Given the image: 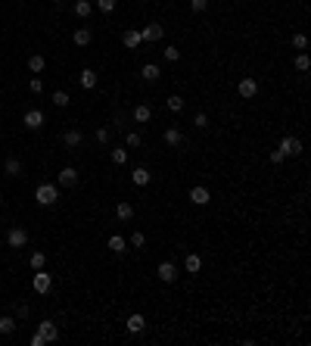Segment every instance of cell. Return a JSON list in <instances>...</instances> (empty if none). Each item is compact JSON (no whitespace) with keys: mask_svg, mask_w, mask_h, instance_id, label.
Returning a JSON list of instances; mask_svg holds the SVG:
<instances>
[{"mask_svg":"<svg viewBox=\"0 0 311 346\" xmlns=\"http://www.w3.org/2000/svg\"><path fill=\"white\" fill-rule=\"evenodd\" d=\"M34 200H38V206H56V200H60V187L50 181L38 184V190H34Z\"/></svg>","mask_w":311,"mask_h":346,"instance_id":"1","label":"cell"},{"mask_svg":"<svg viewBox=\"0 0 311 346\" xmlns=\"http://www.w3.org/2000/svg\"><path fill=\"white\" fill-rule=\"evenodd\" d=\"M31 287H34V293L47 296L53 290V274H47L44 268H38V271H34V278H31Z\"/></svg>","mask_w":311,"mask_h":346,"instance_id":"2","label":"cell"},{"mask_svg":"<svg viewBox=\"0 0 311 346\" xmlns=\"http://www.w3.org/2000/svg\"><path fill=\"white\" fill-rule=\"evenodd\" d=\"M34 334H38L44 343H56V340H60V325H56V321H41Z\"/></svg>","mask_w":311,"mask_h":346,"instance_id":"3","label":"cell"},{"mask_svg":"<svg viewBox=\"0 0 311 346\" xmlns=\"http://www.w3.org/2000/svg\"><path fill=\"white\" fill-rule=\"evenodd\" d=\"M6 244L13 247V250H22V247L28 244V231L25 228H9L6 231Z\"/></svg>","mask_w":311,"mask_h":346,"instance_id":"4","label":"cell"},{"mask_svg":"<svg viewBox=\"0 0 311 346\" xmlns=\"http://www.w3.org/2000/svg\"><path fill=\"white\" fill-rule=\"evenodd\" d=\"M156 278L165 281V284H175V281H178V265H175V262H159Z\"/></svg>","mask_w":311,"mask_h":346,"instance_id":"5","label":"cell"},{"mask_svg":"<svg viewBox=\"0 0 311 346\" xmlns=\"http://www.w3.org/2000/svg\"><path fill=\"white\" fill-rule=\"evenodd\" d=\"M237 94L243 97V100H252L258 94V82L255 78H240V85H237Z\"/></svg>","mask_w":311,"mask_h":346,"instance_id":"6","label":"cell"},{"mask_svg":"<svg viewBox=\"0 0 311 346\" xmlns=\"http://www.w3.org/2000/svg\"><path fill=\"white\" fill-rule=\"evenodd\" d=\"M22 125H25L28 131H38V128H44V112H41V109H28L25 115H22Z\"/></svg>","mask_w":311,"mask_h":346,"instance_id":"7","label":"cell"},{"mask_svg":"<svg viewBox=\"0 0 311 346\" xmlns=\"http://www.w3.org/2000/svg\"><path fill=\"white\" fill-rule=\"evenodd\" d=\"M75 184H78V169H72V166H65L56 175V187H75Z\"/></svg>","mask_w":311,"mask_h":346,"instance_id":"8","label":"cell"},{"mask_svg":"<svg viewBox=\"0 0 311 346\" xmlns=\"http://www.w3.org/2000/svg\"><path fill=\"white\" fill-rule=\"evenodd\" d=\"M162 34H165V28L159 25V22H149V25H143V28H140V38H143V41H149V44H153V41H162Z\"/></svg>","mask_w":311,"mask_h":346,"instance_id":"9","label":"cell"},{"mask_svg":"<svg viewBox=\"0 0 311 346\" xmlns=\"http://www.w3.org/2000/svg\"><path fill=\"white\" fill-rule=\"evenodd\" d=\"M277 150L283 156H299V153H302V141H299V137H283Z\"/></svg>","mask_w":311,"mask_h":346,"instance_id":"10","label":"cell"},{"mask_svg":"<svg viewBox=\"0 0 311 346\" xmlns=\"http://www.w3.org/2000/svg\"><path fill=\"white\" fill-rule=\"evenodd\" d=\"M190 200H193V206H205V203L212 200V193H209V187L196 184V187H190Z\"/></svg>","mask_w":311,"mask_h":346,"instance_id":"11","label":"cell"},{"mask_svg":"<svg viewBox=\"0 0 311 346\" xmlns=\"http://www.w3.org/2000/svg\"><path fill=\"white\" fill-rule=\"evenodd\" d=\"M115 218H119V222H131L134 218V206L128 200H119L115 203Z\"/></svg>","mask_w":311,"mask_h":346,"instance_id":"12","label":"cell"},{"mask_svg":"<svg viewBox=\"0 0 311 346\" xmlns=\"http://www.w3.org/2000/svg\"><path fill=\"white\" fill-rule=\"evenodd\" d=\"M131 181L137 184V187H146V184L153 181V172H149V169H143V166H137V169L131 172Z\"/></svg>","mask_w":311,"mask_h":346,"instance_id":"13","label":"cell"},{"mask_svg":"<svg viewBox=\"0 0 311 346\" xmlns=\"http://www.w3.org/2000/svg\"><path fill=\"white\" fill-rule=\"evenodd\" d=\"M124 328H128V334H140V331L146 328V318H143L140 312H134V315H128V321H124Z\"/></svg>","mask_w":311,"mask_h":346,"instance_id":"14","label":"cell"},{"mask_svg":"<svg viewBox=\"0 0 311 346\" xmlns=\"http://www.w3.org/2000/svg\"><path fill=\"white\" fill-rule=\"evenodd\" d=\"M184 271H187V274H199L202 271V259L196 256V253H187V259H184Z\"/></svg>","mask_w":311,"mask_h":346,"instance_id":"15","label":"cell"},{"mask_svg":"<svg viewBox=\"0 0 311 346\" xmlns=\"http://www.w3.org/2000/svg\"><path fill=\"white\" fill-rule=\"evenodd\" d=\"M122 44H124V47H128V50H137V47H140V44H143V38H140V31H124L122 34Z\"/></svg>","mask_w":311,"mask_h":346,"instance_id":"16","label":"cell"},{"mask_svg":"<svg viewBox=\"0 0 311 346\" xmlns=\"http://www.w3.org/2000/svg\"><path fill=\"white\" fill-rule=\"evenodd\" d=\"M140 75H143V82H159V78H162V69H159L156 63H143Z\"/></svg>","mask_w":311,"mask_h":346,"instance_id":"17","label":"cell"},{"mask_svg":"<svg viewBox=\"0 0 311 346\" xmlns=\"http://www.w3.org/2000/svg\"><path fill=\"white\" fill-rule=\"evenodd\" d=\"M131 115H134V122H137V125H146L149 119H153V109H149L146 103H140V106H134V112H131Z\"/></svg>","mask_w":311,"mask_h":346,"instance_id":"18","label":"cell"},{"mask_svg":"<svg viewBox=\"0 0 311 346\" xmlns=\"http://www.w3.org/2000/svg\"><path fill=\"white\" fill-rule=\"evenodd\" d=\"M16 328H19V321L13 315H0V337H9Z\"/></svg>","mask_w":311,"mask_h":346,"instance_id":"19","label":"cell"},{"mask_svg":"<svg viewBox=\"0 0 311 346\" xmlns=\"http://www.w3.org/2000/svg\"><path fill=\"white\" fill-rule=\"evenodd\" d=\"M78 82H81V87H84V90L97 87V72H94V69H81V75H78Z\"/></svg>","mask_w":311,"mask_h":346,"instance_id":"20","label":"cell"},{"mask_svg":"<svg viewBox=\"0 0 311 346\" xmlns=\"http://www.w3.org/2000/svg\"><path fill=\"white\" fill-rule=\"evenodd\" d=\"M62 141H65V147H72V150H75V147H81V141H84V134H81V131H78V128H68V131L62 134Z\"/></svg>","mask_w":311,"mask_h":346,"instance_id":"21","label":"cell"},{"mask_svg":"<svg viewBox=\"0 0 311 346\" xmlns=\"http://www.w3.org/2000/svg\"><path fill=\"white\" fill-rule=\"evenodd\" d=\"M72 41L78 44V47H87V44L94 41V31H90V28H78V31L72 34Z\"/></svg>","mask_w":311,"mask_h":346,"instance_id":"22","label":"cell"},{"mask_svg":"<svg viewBox=\"0 0 311 346\" xmlns=\"http://www.w3.org/2000/svg\"><path fill=\"white\" fill-rule=\"evenodd\" d=\"M109 250L122 256V253H128V240H124L122 234H112V237H109Z\"/></svg>","mask_w":311,"mask_h":346,"instance_id":"23","label":"cell"},{"mask_svg":"<svg viewBox=\"0 0 311 346\" xmlns=\"http://www.w3.org/2000/svg\"><path fill=\"white\" fill-rule=\"evenodd\" d=\"M181 141H184L181 128H175V125H171V128H165V144H168V147H181Z\"/></svg>","mask_w":311,"mask_h":346,"instance_id":"24","label":"cell"},{"mask_svg":"<svg viewBox=\"0 0 311 346\" xmlns=\"http://www.w3.org/2000/svg\"><path fill=\"white\" fill-rule=\"evenodd\" d=\"M44 66H47V60H44V53H34V56H28V69L34 75H41L44 72Z\"/></svg>","mask_w":311,"mask_h":346,"instance_id":"25","label":"cell"},{"mask_svg":"<svg viewBox=\"0 0 311 346\" xmlns=\"http://www.w3.org/2000/svg\"><path fill=\"white\" fill-rule=\"evenodd\" d=\"M3 172H6V175H22V159L19 156H9L3 163Z\"/></svg>","mask_w":311,"mask_h":346,"instance_id":"26","label":"cell"},{"mask_svg":"<svg viewBox=\"0 0 311 346\" xmlns=\"http://www.w3.org/2000/svg\"><path fill=\"white\" fill-rule=\"evenodd\" d=\"M90 13H94V3H90V0H78V3H75V16L87 19Z\"/></svg>","mask_w":311,"mask_h":346,"instance_id":"27","label":"cell"},{"mask_svg":"<svg viewBox=\"0 0 311 346\" xmlns=\"http://www.w3.org/2000/svg\"><path fill=\"white\" fill-rule=\"evenodd\" d=\"M109 159H112V163H115V166H124V163H128V150H122V147H115V150H112V153H109Z\"/></svg>","mask_w":311,"mask_h":346,"instance_id":"28","label":"cell"},{"mask_svg":"<svg viewBox=\"0 0 311 346\" xmlns=\"http://www.w3.org/2000/svg\"><path fill=\"white\" fill-rule=\"evenodd\" d=\"M28 262H31V268L38 271V268H44V265H47V253H41V250H38V253H31V259H28Z\"/></svg>","mask_w":311,"mask_h":346,"instance_id":"29","label":"cell"},{"mask_svg":"<svg viewBox=\"0 0 311 346\" xmlns=\"http://www.w3.org/2000/svg\"><path fill=\"white\" fill-rule=\"evenodd\" d=\"M68 103H72V97H68V94H65V90H56V94H53V106H60V109H65V106H68Z\"/></svg>","mask_w":311,"mask_h":346,"instance_id":"30","label":"cell"},{"mask_svg":"<svg viewBox=\"0 0 311 346\" xmlns=\"http://www.w3.org/2000/svg\"><path fill=\"white\" fill-rule=\"evenodd\" d=\"M162 56H165V60H168V63H178V60H181V50L175 47V44H168V47L162 50Z\"/></svg>","mask_w":311,"mask_h":346,"instance_id":"31","label":"cell"},{"mask_svg":"<svg viewBox=\"0 0 311 346\" xmlns=\"http://www.w3.org/2000/svg\"><path fill=\"white\" fill-rule=\"evenodd\" d=\"M293 66L299 69V72H308V66H311V60H308V53H299L296 60H293Z\"/></svg>","mask_w":311,"mask_h":346,"instance_id":"32","label":"cell"},{"mask_svg":"<svg viewBox=\"0 0 311 346\" xmlns=\"http://www.w3.org/2000/svg\"><path fill=\"white\" fill-rule=\"evenodd\" d=\"M168 109H171V112H181V109H184V97L171 94V97H168Z\"/></svg>","mask_w":311,"mask_h":346,"instance_id":"33","label":"cell"},{"mask_svg":"<svg viewBox=\"0 0 311 346\" xmlns=\"http://www.w3.org/2000/svg\"><path fill=\"white\" fill-rule=\"evenodd\" d=\"M128 244H131V247H137V250H140V247L146 244V234H143V231H134V234H131V240H128Z\"/></svg>","mask_w":311,"mask_h":346,"instance_id":"34","label":"cell"},{"mask_svg":"<svg viewBox=\"0 0 311 346\" xmlns=\"http://www.w3.org/2000/svg\"><path fill=\"white\" fill-rule=\"evenodd\" d=\"M115 3H119V0H97V9H100V13H112Z\"/></svg>","mask_w":311,"mask_h":346,"instance_id":"35","label":"cell"},{"mask_svg":"<svg viewBox=\"0 0 311 346\" xmlns=\"http://www.w3.org/2000/svg\"><path fill=\"white\" fill-rule=\"evenodd\" d=\"M193 125H196L199 131H205V128H209V115H205V112H196V119H193Z\"/></svg>","mask_w":311,"mask_h":346,"instance_id":"36","label":"cell"},{"mask_svg":"<svg viewBox=\"0 0 311 346\" xmlns=\"http://www.w3.org/2000/svg\"><path fill=\"white\" fill-rule=\"evenodd\" d=\"M124 144H128V147H140V144H143V137L137 134V131H128V137H124Z\"/></svg>","mask_w":311,"mask_h":346,"instance_id":"37","label":"cell"},{"mask_svg":"<svg viewBox=\"0 0 311 346\" xmlns=\"http://www.w3.org/2000/svg\"><path fill=\"white\" fill-rule=\"evenodd\" d=\"M190 9L193 13H205V9H209V0H190Z\"/></svg>","mask_w":311,"mask_h":346,"instance_id":"38","label":"cell"},{"mask_svg":"<svg viewBox=\"0 0 311 346\" xmlns=\"http://www.w3.org/2000/svg\"><path fill=\"white\" fill-rule=\"evenodd\" d=\"M293 47L296 50H305L308 47V38H305V34H293Z\"/></svg>","mask_w":311,"mask_h":346,"instance_id":"39","label":"cell"},{"mask_svg":"<svg viewBox=\"0 0 311 346\" xmlns=\"http://www.w3.org/2000/svg\"><path fill=\"white\" fill-rule=\"evenodd\" d=\"M283 159H286V156L280 153V150H271V153H268V163H271V166H280Z\"/></svg>","mask_w":311,"mask_h":346,"instance_id":"40","label":"cell"},{"mask_svg":"<svg viewBox=\"0 0 311 346\" xmlns=\"http://www.w3.org/2000/svg\"><path fill=\"white\" fill-rule=\"evenodd\" d=\"M28 90H31V94H41V90H44V82H41L38 75H34L31 82H28Z\"/></svg>","mask_w":311,"mask_h":346,"instance_id":"41","label":"cell"},{"mask_svg":"<svg viewBox=\"0 0 311 346\" xmlns=\"http://www.w3.org/2000/svg\"><path fill=\"white\" fill-rule=\"evenodd\" d=\"M94 137H97V144H106V141H109V128H97Z\"/></svg>","mask_w":311,"mask_h":346,"instance_id":"42","label":"cell"},{"mask_svg":"<svg viewBox=\"0 0 311 346\" xmlns=\"http://www.w3.org/2000/svg\"><path fill=\"white\" fill-rule=\"evenodd\" d=\"M16 315H19V318H28V315H31V309H28L25 303H19V309H16Z\"/></svg>","mask_w":311,"mask_h":346,"instance_id":"43","label":"cell"},{"mask_svg":"<svg viewBox=\"0 0 311 346\" xmlns=\"http://www.w3.org/2000/svg\"><path fill=\"white\" fill-rule=\"evenodd\" d=\"M50 3H60V0H50Z\"/></svg>","mask_w":311,"mask_h":346,"instance_id":"44","label":"cell"}]
</instances>
